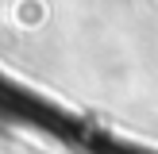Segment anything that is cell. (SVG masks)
<instances>
[{
	"label": "cell",
	"mask_w": 158,
	"mask_h": 154,
	"mask_svg": "<svg viewBox=\"0 0 158 154\" xmlns=\"http://www.w3.org/2000/svg\"><path fill=\"white\" fill-rule=\"evenodd\" d=\"M0 120L27 127V131H39V135L54 139L58 146H66L73 154H158V146L120 139L104 123L89 120L81 112H69L58 100L27 89L23 81H15L8 73H0Z\"/></svg>",
	"instance_id": "cell-1"
}]
</instances>
